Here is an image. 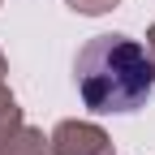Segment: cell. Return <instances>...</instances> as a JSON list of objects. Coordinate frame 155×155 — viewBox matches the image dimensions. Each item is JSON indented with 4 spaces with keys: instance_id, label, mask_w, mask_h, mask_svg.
<instances>
[{
    "instance_id": "obj_3",
    "label": "cell",
    "mask_w": 155,
    "mask_h": 155,
    "mask_svg": "<svg viewBox=\"0 0 155 155\" xmlns=\"http://www.w3.org/2000/svg\"><path fill=\"white\" fill-rule=\"evenodd\" d=\"M0 155H52V142L22 121V108H9L0 112Z\"/></svg>"
},
{
    "instance_id": "obj_1",
    "label": "cell",
    "mask_w": 155,
    "mask_h": 155,
    "mask_svg": "<svg viewBox=\"0 0 155 155\" xmlns=\"http://www.w3.org/2000/svg\"><path fill=\"white\" fill-rule=\"evenodd\" d=\"M78 95L91 112H138L151 99V52L129 35H95L73 61Z\"/></svg>"
},
{
    "instance_id": "obj_4",
    "label": "cell",
    "mask_w": 155,
    "mask_h": 155,
    "mask_svg": "<svg viewBox=\"0 0 155 155\" xmlns=\"http://www.w3.org/2000/svg\"><path fill=\"white\" fill-rule=\"evenodd\" d=\"M65 5L73 9V13H82V17H104V13H112L121 0H65Z\"/></svg>"
},
{
    "instance_id": "obj_5",
    "label": "cell",
    "mask_w": 155,
    "mask_h": 155,
    "mask_svg": "<svg viewBox=\"0 0 155 155\" xmlns=\"http://www.w3.org/2000/svg\"><path fill=\"white\" fill-rule=\"evenodd\" d=\"M5 73H9V61H5V52H0V112H9V108H17V99H13V91H9V82H5Z\"/></svg>"
},
{
    "instance_id": "obj_2",
    "label": "cell",
    "mask_w": 155,
    "mask_h": 155,
    "mask_svg": "<svg viewBox=\"0 0 155 155\" xmlns=\"http://www.w3.org/2000/svg\"><path fill=\"white\" fill-rule=\"evenodd\" d=\"M48 142H52V155H116L112 138L95 121H61Z\"/></svg>"
},
{
    "instance_id": "obj_6",
    "label": "cell",
    "mask_w": 155,
    "mask_h": 155,
    "mask_svg": "<svg viewBox=\"0 0 155 155\" xmlns=\"http://www.w3.org/2000/svg\"><path fill=\"white\" fill-rule=\"evenodd\" d=\"M147 52H151V65H155V26H147Z\"/></svg>"
}]
</instances>
